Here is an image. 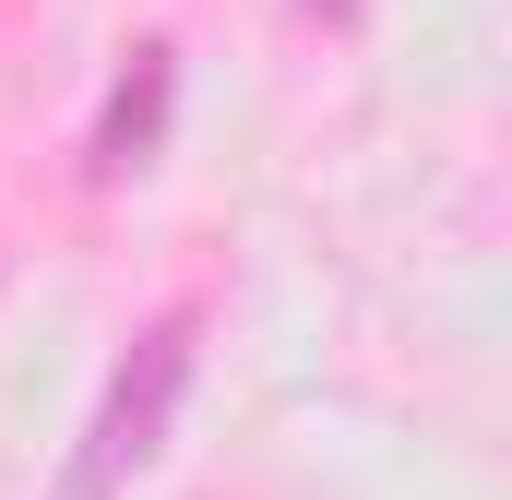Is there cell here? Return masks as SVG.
Here are the masks:
<instances>
[{"label": "cell", "instance_id": "6da1fadb", "mask_svg": "<svg viewBox=\"0 0 512 500\" xmlns=\"http://www.w3.org/2000/svg\"><path fill=\"white\" fill-rule=\"evenodd\" d=\"M191 346H203V310H155V322L131 334V358L108 370V393H96V429H84L60 500H120L131 477L167 453V417H179V393H191Z\"/></svg>", "mask_w": 512, "mask_h": 500}, {"label": "cell", "instance_id": "7a4b0ae2", "mask_svg": "<svg viewBox=\"0 0 512 500\" xmlns=\"http://www.w3.org/2000/svg\"><path fill=\"white\" fill-rule=\"evenodd\" d=\"M167 96H179V60L167 48H131L120 96H108V120H96V179H131V167H155V143H167Z\"/></svg>", "mask_w": 512, "mask_h": 500}, {"label": "cell", "instance_id": "3957f363", "mask_svg": "<svg viewBox=\"0 0 512 500\" xmlns=\"http://www.w3.org/2000/svg\"><path fill=\"white\" fill-rule=\"evenodd\" d=\"M298 12H322V24H358V0H298Z\"/></svg>", "mask_w": 512, "mask_h": 500}]
</instances>
